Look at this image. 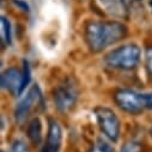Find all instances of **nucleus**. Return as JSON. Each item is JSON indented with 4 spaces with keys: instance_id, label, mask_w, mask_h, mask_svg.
Masks as SVG:
<instances>
[{
    "instance_id": "nucleus-1",
    "label": "nucleus",
    "mask_w": 152,
    "mask_h": 152,
    "mask_svg": "<svg viewBox=\"0 0 152 152\" xmlns=\"http://www.w3.org/2000/svg\"><path fill=\"white\" fill-rule=\"evenodd\" d=\"M127 35V26L120 22H89L85 26V42L94 53H99L105 48L124 40Z\"/></svg>"
},
{
    "instance_id": "nucleus-2",
    "label": "nucleus",
    "mask_w": 152,
    "mask_h": 152,
    "mask_svg": "<svg viewBox=\"0 0 152 152\" xmlns=\"http://www.w3.org/2000/svg\"><path fill=\"white\" fill-rule=\"evenodd\" d=\"M141 59V50L134 43H127L110 50L104 58V65L113 69L131 71L135 68Z\"/></svg>"
},
{
    "instance_id": "nucleus-3",
    "label": "nucleus",
    "mask_w": 152,
    "mask_h": 152,
    "mask_svg": "<svg viewBox=\"0 0 152 152\" xmlns=\"http://www.w3.org/2000/svg\"><path fill=\"white\" fill-rule=\"evenodd\" d=\"M114 101L121 110L128 114H140L146 109L152 110V92L122 89L115 92Z\"/></svg>"
},
{
    "instance_id": "nucleus-4",
    "label": "nucleus",
    "mask_w": 152,
    "mask_h": 152,
    "mask_svg": "<svg viewBox=\"0 0 152 152\" xmlns=\"http://www.w3.org/2000/svg\"><path fill=\"white\" fill-rule=\"evenodd\" d=\"M54 103L58 110L62 114L69 113L77 104L79 97L78 85L71 78H67L54 90Z\"/></svg>"
},
{
    "instance_id": "nucleus-5",
    "label": "nucleus",
    "mask_w": 152,
    "mask_h": 152,
    "mask_svg": "<svg viewBox=\"0 0 152 152\" xmlns=\"http://www.w3.org/2000/svg\"><path fill=\"white\" fill-rule=\"evenodd\" d=\"M97 124L104 135L111 141H118L120 137V120L111 109L105 107H98L95 109Z\"/></svg>"
},
{
    "instance_id": "nucleus-6",
    "label": "nucleus",
    "mask_w": 152,
    "mask_h": 152,
    "mask_svg": "<svg viewBox=\"0 0 152 152\" xmlns=\"http://www.w3.org/2000/svg\"><path fill=\"white\" fill-rule=\"evenodd\" d=\"M42 102H43V98H42V92H41L40 88L37 85L31 86L30 90L28 91V94L25 95V97L16 107V110H15L16 120L19 124H23L30 115V113L35 108L41 105Z\"/></svg>"
},
{
    "instance_id": "nucleus-7",
    "label": "nucleus",
    "mask_w": 152,
    "mask_h": 152,
    "mask_svg": "<svg viewBox=\"0 0 152 152\" xmlns=\"http://www.w3.org/2000/svg\"><path fill=\"white\" fill-rule=\"evenodd\" d=\"M1 88L12 96H18L23 92V72L16 67L7 68L1 74Z\"/></svg>"
},
{
    "instance_id": "nucleus-8",
    "label": "nucleus",
    "mask_w": 152,
    "mask_h": 152,
    "mask_svg": "<svg viewBox=\"0 0 152 152\" xmlns=\"http://www.w3.org/2000/svg\"><path fill=\"white\" fill-rule=\"evenodd\" d=\"M104 11L115 18L127 17V9L124 0H99Z\"/></svg>"
},
{
    "instance_id": "nucleus-9",
    "label": "nucleus",
    "mask_w": 152,
    "mask_h": 152,
    "mask_svg": "<svg viewBox=\"0 0 152 152\" xmlns=\"http://www.w3.org/2000/svg\"><path fill=\"white\" fill-rule=\"evenodd\" d=\"M48 134H47V141L46 144L60 148L61 141H62V131L59 125V122L54 119H50L48 122Z\"/></svg>"
},
{
    "instance_id": "nucleus-10",
    "label": "nucleus",
    "mask_w": 152,
    "mask_h": 152,
    "mask_svg": "<svg viewBox=\"0 0 152 152\" xmlns=\"http://www.w3.org/2000/svg\"><path fill=\"white\" fill-rule=\"evenodd\" d=\"M26 133L32 144L40 145L42 142V122L39 118H34L30 120Z\"/></svg>"
},
{
    "instance_id": "nucleus-11",
    "label": "nucleus",
    "mask_w": 152,
    "mask_h": 152,
    "mask_svg": "<svg viewBox=\"0 0 152 152\" xmlns=\"http://www.w3.org/2000/svg\"><path fill=\"white\" fill-rule=\"evenodd\" d=\"M1 37H3V41L6 45L11 43V39H12L11 24H10L9 19L5 18V17H1Z\"/></svg>"
},
{
    "instance_id": "nucleus-12",
    "label": "nucleus",
    "mask_w": 152,
    "mask_h": 152,
    "mask_svg": "<svg viewBox=\"0 0 152 152\" xmlns=\"http://www.w3.org/2000/svg\"><path fill=\"white\" fill-rule=\"evenodd\" d=\"M142 142L138 140H129L122 145L120 152H142Z\"/></svg>"
},
{
    "instance_id": "nucleus-13",
    "label": "nucleus",
    "mask_w": 152,
    "mask_h": 152,
    "mask_svg": "<svg viewBox=\"0 0 152 152\" xmlns=\"http://www.w3.org/2000/svg\"><path fill=\"white\" fill-rule=\"evenodd\" d=\"M89 152H111V147L108 142L103 141L102 139H98L97 142L94 144V146Z\"/></svg>"
},
{
    "instance_id": "nucleus-14",
    "label": "nucleus",
    "mask_w": 152,
    "mask_h": 152,
    "mask_svg": "<svg viewBox=\"0 0 152 152\" xmlns=\"http://www.w3.org/2000/svg\"><path fill=\"white\" fill-rule=\"evenodd\" d=\"M11 152H30V148L25 141L17 139L13 141V144L11 146Z\"/></svg>"
},
{
    "instance_id": "nucleus-15",
    "label": "nucleus",
    "mask_w": 152,
    "mask_h": 152,
    "mask_svg": "<svg viewBox=\"0 0 152 152\" xmlns=\"http://www.w3.org/2000/svg\"><path fill=\"white\" fill-rule=\"evenodd\" d=\"M23 91L26 89V86L29 85V83H30V75H31V73H30V66H29V62L26 61V60H24L23 61Z\"/></svg>"
},
{
    "instance_id": "nucleus-16",
    "label": "nucleus",
    "mask_w": 152,
    "mask_h": 152,
    "mask_svg": "<svg viewBox=\"0 0 152 152\" xmlns=\"http://www.w3.org/2000/svg\"><path fill=\"white\" fill-rule=\"evenodd\" d=\"M145 62H146V68L152 79V48H147L146 55H145Z\"/></svg>"
},
{
    "instance_id": "nucleus-17",
    "label": "nucleus",
    "mask_w": 152,
    "mask_h": 152,
    "mask_svg": "<svg viewBox=\"0 0 152 152\" xmlns=\"http://www.w3.org/2000/svg\"><path fill=\"white\" fill-rule=\"evenodd\" d=\"M59 150H60V148H58V147H54V146H50V145L46 144V145L42 147L41 152H59Z\"/></svg>"
},
{
    "instance_id": "nucleus-18",
    "label": "nucleus",
    "mask_w": 152,
    "mask_h": 152,
    "mask_svg": "<svg viewBox=\"0 0 152 152\" xmlns=\"http://www.w3.org/2000/svg\"><path fill=\"white\" fill-rule=\"evenodd\" d=\"M150 134H151V137H152V125H151V128H150Z\"/></svg>"
},
{
    "instance_id": "nucleus-19",
    "label": "nucleus",
    "mask_w": 152,
    "mask_h": 152,
    "mask_svg": "<svg viewBox=\"0 0 152 152\" xmlns=\"http://www.w3.org/2000/svg\"><path fill=\"white\" fill-rule=\"evenodd\" d=\"M3 152H5V151H3Z\"/></svg>"
}]
</instances>
